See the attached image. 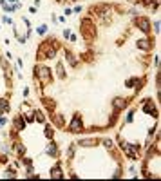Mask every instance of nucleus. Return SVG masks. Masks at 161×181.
I'll return each instance as SVG.
<instances>
[{
    "label": "nucleus",
    "mask_w": 161,
    "mask_h": 181,
    "mask_svg": "<svg viewBox=\"0 0 161 181\" xmlns=\"http://www.w3.org/2000/svg\"><path fill=\"white\" fill-rule=\"evenodd\" d=\"M136 26H138L143 33H149L150 31V22H149V18H145V16H139L138 20H136Z\"/></svg>",
    "instance_id": "f257e3e1"
},
{
    "label": "nucleus",
    "mask_w": 161,
    "mask_h": 181,
    "mask_svg": "<svg viewBox=\"0 0 161 181\" xmlns=\"http://www.w3.org/2000/svg\"><path fill=\"white\" fill-rule=\"evenodd\" d=\"M69 129H71V132H80V130H81V120H80V116H74V118H72Z\"/></svg>",
    "instance_id": "f03ea898"
},
{
    "label": "nucleus",
    "mask_w": 161,
    "mask_h": 181,
    "mask_svg": "<svg viewBox=\"0 0 161 181\" xmlns=\"http://www.w3.org/2000/svg\"><path fill=\"white\" fill-rule=\"evenodd\" d=\"M49 69H40V78H42V80L43 82H47V80H49Z\"/></svg>",
    "instance_id": "7ed1b4c3"
},
{
    "label": "nucleus",
    "mask_w": 161,
    "mask_h": 181,
    "mask_svg": "<svg viewBox=\"0 0 161 181\" xmlns=\"http://www.w3.org/2000/svg\"><path fill=\"white\" fill-rule=\"evenodd\" d=\"M121 107H125V100H121V98L114 100V109H116V111H120Z\"/></svg>",
    "instance_id": "20e7f679"
},
{
    "label": "nucleus",
    "mask_w": 161,
    "mask_h": 181,
    "mask_svg": "<svg viewBox=\"0 0 161 181\" xmlns=\"http://www.w3.org/2000/svg\"><path fill=\"white\" fill-rule=\"evenodd\" d=\"M7 109H9L7 100H0V111H7Z\"/></svg>",
    "instance_id": "39448f33"
},
{
    "label": "nucleus",
    "mask_w": 161,
    "mask_h": 181,
    "mask_svg": "<svg viewBox=\"0 0 161 181\" xmlns=\"http://www.w3.org/2000/svg\"><path fill=\"white\" fill-rule=\"evenodd\" d=\"M51 176H53V178H56V179L62 178V170H60V168H53V174H51Z\"/></svg>",
    "instance_id": "423d86ee"
},
{
    "label": "nucleus",
    "mask_w": 161,
    "mask_h": 181,
    "mask_svg": "<svg viewBox=\"0 0 161 181\" xmlns=\"http://www.w3.org/2000/svg\"><path fill=\"white\" fill-rule=\"evenodd\" d=\"M47 152H49V154H53V156L56 154V147H55V143H51V145H49V149H47Z\"/></svg>",
    "instance_id": "0eeeda50"
},
{
    "label": "nucleus",
    "mask_w": 161,
    "mask_h": 181,
    "mask_svg": "<svg viewBox=\"0 0 161 181\" xmlns=\"http://www.w3.org/2000/svg\"><path fill=\"white\" fill-rule=\"evenodd\" d=\"M24 125H26V123H24V120H22V118H18V120H16V129H18V130L24 129Z\"/></svg>",
    "instance_id": "6e6552de"
},
{
    "label": "nucleus",
    "mask_w": 161,
    "mask_h": 181,
    "mask_svg": "<svg viewBox=\"0 0 161 181\" xmlns=\"http://www.w3.org/2000/svg\"><path fill=\"white\" fill-rule=\"evenodd\" d=\"M145 112H149V114H152V112H154V114H156V111H154L152 105H145Z\"/></svg>",
    "instance_id": "1a4fd4ad"
},
{
    "label": "nucleus",
    "mask_w": 161,
    "mask_h": 181,
    "mask_svg": "<svg viewBox=\"0 0 161 181\" xmlns=\"http://www.w3.org/2000/svg\"><path fill=\"white\" fill-rule=\"evenodd\" d=\"M138 45H139L141 49H147V47H149V42H145V40H139V42H138Z\"/></svg>",
    "instance_id": "9d476101"
},
{
    "label": "nucleus",
    "mask_w": 161,
    "mask_h": 181,
    "mask_svg": "<svg viewBox=\"0 0 161 181\" xmlns=\"http://www.w3.org/2000/svg\"><path fill=\"white\" fill-rule=\"evenodd\" d=\"M43 101H45V107H47V109H53V107H55L53 100H43Z\"/></svg>",
    "instance_id": "9b49d317"
},
{
    "label": "nucleus",
    "mask_w": 161,
    "mask_h": 181,
    "mask_svg": "<svg viewBox=\"0 0 161 181\" xmlns=\"http://www.w3.org/2000/svg\"><path fill=\"white\" fill-rule=\"evenodd\" d=\"M45 136H47V138H53V129H51V127L45 129Z\"/></svg>",
    "instance_id": "f8f14e48"
},
{
    "label": "nucleus",
    "mask_w": 161,
    "mask_h": 181,
    "mask_svg": "<svg viewBox=\"0 0 161 181\" xmlns=\"http://www.w3.org/2000/svg\"><path fill=\"white\" fill-rule=\"evenodd\" d=\"M45 29H47L45 26H42V27H38V33H40V35H43V33H45Z\"/></svg>",
    "instance_id": "ddd939ff"
},
{
    "label": "nucleus",
    "mask_w": 161,
    "mask_h": 181,
    "mask_svg": "<svg viewBox=\"0 0 161 181\" xmlns=\"http://www.w3.org/2000/svg\"><path fill=\"white\" fill-rule=\"evenodd\" d=\"M13 2H16V0H13Z\"/></svg>",
    "instance_id": "4468645a"
}]
</instances>
